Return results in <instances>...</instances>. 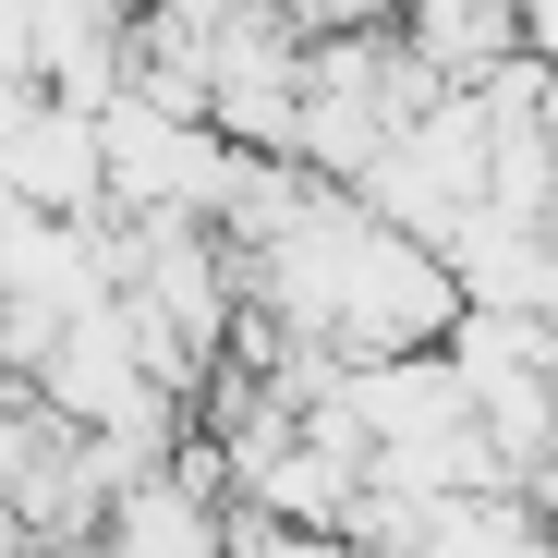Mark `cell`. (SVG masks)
<instances>
[{
	"mask_svg": "<svg viewBox=\"0 0 558 558\" xmlns=\"http://www.w3.org/2000/svg\"><path fill=\"white\" fill-rule=\"evenodd\" d=\"M534 510H546V534H558V413H546V461H534Z\"/></svg>",
	"mask_w": 558,
	"mask_h": 558,
	"instance_id": "cell-6",
	"label": "cell"
},
{
	"mask_svg": "<svg viewBox=\"0 0 558 558\" xmlns=\"http://www.w3.org/2000/svg\"><path fill=\"white\" fill-rule=\"evenodd\" d=\"M37 25V98L73 110H110L134 85V37H146V0H25Z\"/></svg>",
	"mask_w": 558,
	"mask_h": 558,
	"instance_id": "cell-4",
	"label": "cell"
},
{
	"mask_svg": "<svg viewBox=\"0 0 558 558\" xmlns=\"http://www.w3.org/2000/svg\"><path fill=\"white\" fill-rule=\"evenodd\" d=\"M0 182L49 219H110V122L73 98H25L0 134Z\"/></svg>",
	"mask_w": 558,
	"mask_h": 558,
	"instance_id": "cell-3",
	"label": "cell"
},
{
	"mask_svg": "<svg viewBox=\"0 0 558 558\" xmlns=\"http://www.w3.org/2000/svg\"><path fill=\"white\" fill-rule=\"evenodd\" d=\"M85 558H231V461H219V437H182V461L134 474Z\"/></svg>",
	"mask_w": 558,
	"mask_h": 558,
	"instance_id": "cell-2",
	"label": "cell"
},
{
	"mask_svg": "<svg viewBox=\"0 0 558 558\" xmlns=\"http://www.w3.org/2000/svg\"><path fill=\"white\" fill-rule=\"evenodd\" d=\"M98 122H110V207L122 219H219L243 146L207 110H170V98H146V85H122Z\"/></svg>",
	"mask_w": 558,
	"mask_h": 558,
	"instance_id": "cell-1",
	"label": "cell"
},
{
	"mask_svg": "<svg viewBox=\"0 0 558 558\" xmlns=\"http://www.w3.org/2000/svg\"><path fill=\"white\" fill-rule=\"evenodd\" d=\"M401 37L437 85H486L498 61H522V0H401Z\"/></svg>",
	"mask_w": 558,
	"mask_h": 558,
	"instance_id": "cell-5",
	"label": "cell"
}]
</instances>
